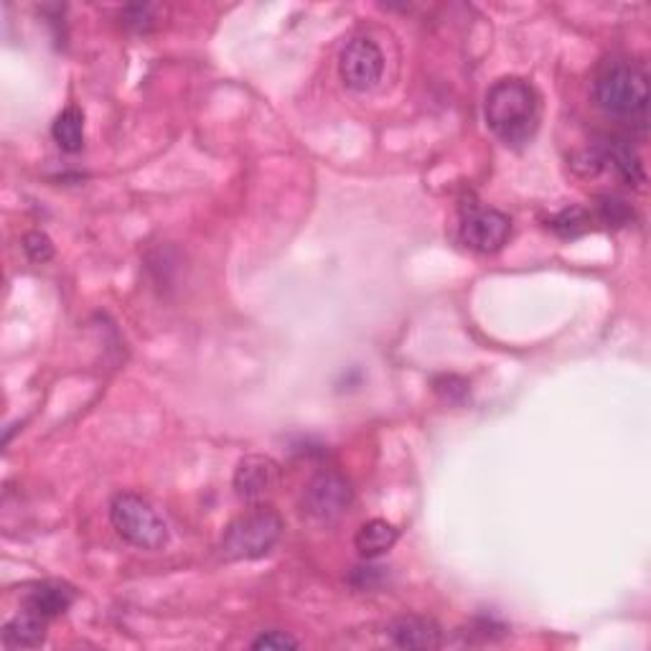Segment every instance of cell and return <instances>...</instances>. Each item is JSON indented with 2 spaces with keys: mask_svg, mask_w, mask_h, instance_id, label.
I'll list each match as a JSON object with an SVG mask.
<instances>
[{
  "mask_svg": "<svg viewBox=\"0 0 651 651\" xmlns=\"http://www.w3.org/2000/svg\"><path fill=\"white\" fill-rule=\"evenodd\" d=\"M484 117L488 131L509 148H521L537 135L539 117V94L533 84L519 80V76H507L499 80L486 94Z\"/></svg>",
  "mask_w": 651,
  "mask_h": 651,
  "instance_id": "cell-1",
  "label": "cell"
},
{
  "mask_svg": "<svg viewBox=\"0 0 651 651\" xmlns=\"http://www.w3.org/2000/svg\"><path fill=\"white\" fill-rule=\"evenodd\" d=\"M593 97L606 115L644 120L649 110V76L633 62H608L596 76Z\"/></svg>",
  "mask_w": 651,
  "mask_h": 651,
  "instance_id": "cell-2",
  "label": "cell"
},
{
  "mask_svg": "<svg viewBox=\"0 0 651 651\" xmlns=\"http://www.w3.org/2000/svg\"><path fill=\"white\" fill-rule=\"evenodd\" d=\"M282 537V517L272 507H252L229 521L219 550L225 560H260Z\"/></svg>",
  "mask_w": 651,
  "mask_h": 651,
  "instance_id": "cell-3",
  "label": "cell"
},
{
  "mask_svg": "<svg viewBox=\"0 0 651 651\" xmlns=\"http://www.w3.org/2000/svg\"><path fill=\"white\" fill-rule=\"evenodd\" d=\"M110 521L138 550H161L168 542V525L138 494H117L110 504Z\"/></svg>",
  "mask_w": 651,
  "mask_h": 651,
  "instance_id": "cell-4",
  "label": "cell"
},
{
  "mask_svg": "<svg viewBox=\"0 0 651 651\" xmlns=\"http://www.w3.org/2000/svg\"><path fill=\"white\" fill-rule=\"evenodd\" d=\"M351 502H354V488L349 478L339 471H321L303 488V514L313 519L316 525H331L344 517Z\"/></svg>",
  "mask_w": 651,
  "mask_h": 651,
  "instance_id": "cell-5",
  "label": "cell"
},
{
  "mask_svg": "<svg viewBox=\"0 0 651 651\" xmlns=\"http://www.w3.org/2000/svg\"><path fill=\"white\" fill-rule=\"evenodd\" d=\"M384 74V54L376 41L359 37L351 39L339 54V76L349 90L370 92Z\"/></svg>",
  "mask_w": 651,
  "mask_h": 651,
  "instance_id": "cell-6",
  "label": "cell"
},
{
  "mask_svg": "<svg viewBox=\"0 0 651 651\" xmlns=\"http://www.w3.org/2000/svg\"><path fill=\"white\" fill-rule=\"evenodd\" d=\"M512 235V219L492 207H471L461 217V239L468 250L492 255L499 252Z\"/></svg>",
  "mask_w": 651,
  "mask_h": 651,
  "instance_id": "cell-7",
  "label": "cell"
},
{
  "mask_svg": "<svg viewBox=\"0 0 651 651\" xmlns=\"http://www.w3.org/2000/svg\"><path fill=\"white\" fill-rule=\"evenodd\" d=\"M280 482V466L278 461L270 456H262V453H252V456H245L235 468V494L245 502H262L265 496L276 492Z\"/></svg>",
  "mask_w": 651,
  "mask_h": 651,
  "instance_id": "cell-8",
  "label": "cell"
},
{
  "mask_svg": "<svg viewBox=\"0 0 651 651\" xmlns=\"http://www.w3.org/2000/svg\"><path fill=\"white\" fill-rule=\"evenodd\" d=\"M388 633L392 644L400 649L433 651L443 644L441 627L433 619H425V616H400L390 623Z\"/></svg>",
  "mask_w": 651,
  "mask_h": 651,
  "instance_id": "cell-9",
  "label": "cell"
},
{
  "mask_svg": "<svg viewBox=\"0 0 651 651\" xmlns=\"http://www.w3.org/2000/svg\"><path fill=\"white\" fill-rule=\"evenodd\" d=\"M74 588L66 586V582H59V580H44V582H37V586H31L25 590L23 596V608H29V611H37L39 616H44V619H54V616H62L70 611V606L74 603Z\"/></svg>",
  "mask_w": 651,
  "mask_h": 651,
  "instance_id": "cell-10",
  "label": "cell"
},
{
  "mask_svg": "<svg viewBox=\"0 0 651 651\" xmlns=\"http://www.w3.org/2000/svg\"><path fill=\"white\" fill-rule=\"evenodd\" d=\"M46 623L49 619L39 616L37 611L23 608L19 616H13L11 621L3 627V641L11 649H33L41 647L46 639Z\"/></svg>",
  "mask_w": 651,
  "mask_h": 651,
  "instance_id": "cell-11",
  "label": "cell"
},
{
  "mask_svg": "<svg viewBox=\"0 0 651 651\" xmlns=\"http://www.w3.org/2000/svg\"><path fill=\"white\" fill-rule=\"evenodd\" d=\"M397 539H400V529L395 525H390L388 519H370L359 527V533L354 537V547L362 558L374 560L380 558V555L390 552Z\"/></svg>",
  "mask_w": 651,
  "mask_h": 651,
  "instance_id": "cell-12",
  "label": "cell"
},
{
  "mask_svg": "<svg viewBox=\"0 0 651 651\" xmlns=\"http://www.w3.org/2000/svg\"><path fill=\"white\" fill-rule=\"evenodd\" d=\"M601 161H611V166L616 168L627 184H641L644 182V168H641V158L637 156V151L631 148L627 141H606L603 143V156Z\"/></svg>",
  "mask_w": 651,
  "mask_h": 651,
  "instance_id": "cell-13",
  "label": "cell"
},
{
  "mask_svg": "<svg viewBox=\"0 0 651 651\" xmlns=\"http://www.w3.org/2000/svg\"><path fill=\"white\" fill-rule=\"evenodd\" d=\"M51 135H54L56 145L66 153H80L84 145V115L80 107H66L56 115L54 125H51Z\"/></svg>",
  "mask_w": 651,
  "mask_h": 651,
  "instance_id": "cell-14",
  "label": "cell"
},
{
  "mask_svg": "<svg viewBox=\"0 0 651 651\" xmlns=\"http://www.w3.org/2000/svg\"><path fill=\"white\" fill-rule=\"evenodd\" d=\"M552 227L558 229L562 237H576L588 227V214H586V209H580V207H570V209H565L562 214H558V219H555Z\"/></svg>",
  "mask_w": 651,
  "mask_h": 651,
  "instance_id": "cell-15",
  "label": "cell"
},
{
  "mask_svg": "<svg viewBox=\"0 0 651 651\" xmlns=\"http://www.w3.org/2000/svg\"><path fill=\"white\" fill-rule=\"evenodd\" d=\"M23 250L33 262H46L54 255V245L44 232H29L23 237Z\"/></svg>",
  "mask_w": 651,
  "mask_h": 651,
  "instance_id": "cell-16",
  "label": "cell"
},
{
  "mask_svg": "<svg viewBox=\"0 0 651 651\" xmlns=\"http://www.w3.org/2000/svg\"><path fill=\"white\" fill-rule=\"evenodd\" d=\"M301 641L290 637L286 631H265L252 641V649H298Z\"/></svg>",
  "mask_w": 651,
  "mask_h": 651,
  "instance_id": "cell-17",
  "label": "cell"
},
{
  "mask_svg": "<svg viewBox=\"0 0 651 651\" xmlns=\"http://www.w3.org/2000/svg\"><path fill=\"white\" fill-rule=\"evenodd\" d=\"M382 580V568H356L351 572V582L356 588H372Z\"/></svg>",
  "mask_w": 651,
  "mask_h": 651,
  "instance_id": "cell-18",
  "label": "cell"
}]
</instances>
